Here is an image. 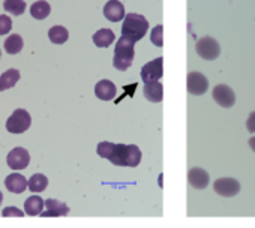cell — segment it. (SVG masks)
<instances>
[{
	"instance_id": "1",
	"label": "cell",
	"mask_w": 255,
	"mask_h": 228,
	"mask_svg": "<svg viewBox=\"0 0 255 228\" xmlns=\"http://www.w3.org/2000/svg\"><path fill=\"white\" fill-rule=\"evenodd\" d=\"M108 161L117 167H137L141 162V152L134 144H114Z\"/></svg>"
},
{
	"instance_id": "2",
	"label": "cell",
	"mask_w": 255,
	"mask_h": 228,
	"mask_svg": "<svg viewBox=\"0 0 255 228\" xmlns=\"http://www.w3.org/2000/svg\"><path fill=\"white\" fill-rule=\"evenodd\" d=\"M147 30H149V21L146 20V17L140 14L125 15L123 24H122V36L137 42L146 36Z\"/></svg>"
},
{
	"instance_id": "3",
	"label": "cell",
	"mask_w": 255,
	"mask_h": 228,
	"mask_svg": "<svg viewBox=\"0 0 255 228\" xmlns=\"http://www.w3.org/2000/svg\"><path fill=\"white\" fill-rule=\"evenodd\" d=\"M135 42L128 39L125 36H122L114 48V59H113V65L116 69L119 71H126L128 68H131L134 57H135V50H134Z\"/></svg>"
},
{
	"instance_id": "4",
	"label": "cell",
	"mask_w": 255,
	"mask_h": 228,
	"mask_svg": "<svg viewBox=\"0 0 255 228\" xmlns=\"http://www.w3.org/2000/svg\"><path fill=\"white\" fill-rule=\"evenodd\" d=\"M32 117L26 110H15L6 122V129L11 134H23L30 128Z\"/></svg>"
},
{
	"instance_id": "5",
	"label": "cell",
	"mask_w": 255,
	"mask_h": 228,
	"mask_svg": "<svg viewBox=\"0 0 255 228\" xmlns=\"http://www.w3.org/2000/svg\"><path fill=\"white\" fill-rule=\"evenodd\" d=\"M195 51L204 60H215L221 54V45L218 44L216 39H213L210 36H204L197 41Z\"/></svg>"
},
{
	"instance_id": "6",
	"label": "cell",
	"mask_w": 255,
	"mask_h": 228,
	"mask_svg": "<svg viewBox=\"0 0 255 228\" xmlns=\"http://www.w3.org/2000/svg\"><path fill=\"white\" fill-rule=\"evenodd\" d=\"M188 92L194 96H201L209 89V80L201 72H189L186 78Z\"/></svg>"
},
{
	"instance_id": "7",
	"label": "cell",
	"mask_w": 255,
	"mask_h": 228,
	"mask_svg": "<svg viewBox=\"0 0 255 228\" xmlns=\"http://www.w3.org/2000/svg\"><path fill=\"white\" fill-rule=\"evenodd\" d=\"M162 75H164V59L162 57H158V59L146 63L141 68V80L144 83L158 81L159 78H162Z\"/></svg>"
},
{
	"instance_id": "8",
	"label": "cell",
	"mask_w": 255,
	"mask_h": 228,
	"mask_svg": "<svg viewBox=\"0 0 255 228\" xmlns=\"http://www.w3.org/2000/svg\"><path fill=\"white\" fill-rule=\"evenodd\" d=\"M29 162H30V155L23 147L12 149L8 153V158H6V164L12 170H24V168H27Z\"/></svg>"
},
{
	"instance_id": "9",
	"label": "cell",
	"mask_w": 255,
	"mask_h": 228,
	"mask_svg": "<svg viewBox=\"0 0 255 228\" xmlns=\"http://www.w3.org/2000/svg\"><path fill=\"white\" fill-rule=\"evenodd\" d=\"M213 99L222 108H231L236 104V95L227 84H219L213 89Z\"/></svg>"
},
{
	"instance_id": "10",
	"label": "cell",
	"mask_w": 255,
	"mask_h": 228,
	"mask_svg": "<svg viewBox=\"0 0 255 228\" xmlns=\"http://www.w3.org/2000/svg\"><path fill=\"white\" fill-rule=\"evenodd\" d=\"M213 189L221 197H234L240 192V183L236 179L224 177V179H218L213 183Z\"/></svg>"
},
{
	"instance_id": "11",
	"label": "cell",
	"mask_w": 255,
	"mask_h": 228,
	"mask_svg": "<svg viewBox=\"0 0 255 228\" xmlns=\"http://www.w3.org/2000/svg\"><path fill=\"white\" fill-rule=\"evenodd\" d=\"M69 213V207L54 198H48L45 200V212L42 210V213L39 216L42 218H59V216H66Z\"/></svg>"
},
{
	"instance_id": "12",
	"label": "cell",
	"mask_w": 255,
	"mask_h": 228,
	"mask_svg": "<svg viewBox=\"0 0 255 228\" xmlns=\"http://www.w3.org/2000/svg\"><path fill=\"white\" fill-rule=\"evenodd\" d=\"M104 15L108 21H113V23L122 21L126 15L123 3L119 2V0H110V2H107V5L104 6Z\"/></svg>"
},
{
	"instance_id": "13",
	"label": "cell",
	"mask_w": 255,
	"mask_h": 228,
	"mask_svg": "<svg viewBox=\"0 0 255 228\" xmlns=\"http://www.w3.org/2000/svg\"><path fill=\"white\" fill-rule=\"evenodd\" d=\"M209 180H210V176L203 168L197 167V168H191L188 171V182H189V185L194 189H204V188H207Z\"/></svg>"
},
{
	"instance_id": "14",
	"label": "cell",
	"mask_w": 255,
	"mask_h": 228,
	"mask_svg": "<svg viewBox=\"0 0 255 228\" xmlns=\"http://www.w3.org/2000/svg\"><path fill=\"white\" fill-rule=\"evenodd\" d=\"M5 186L12 194H23L26 189H29V180H26V177L20 173H12L6 177Z\"/></svg>"
},
{
	"instance_id": "15",
	"label": "cell",
	"mask_w": 255,
	"mask_h": 228,
	"mask_svg": "<svg viewBox=\"0 0 255 228\" xmlns=\"http://www.w3.org/2000/svg\"><path fill=\"white\" fill-rule=\"evenodd\" d=\"M95 95L101 101H113L117 95V87L110 80H101L95 86Z\"/></svg>"
},
{
	"instance_id": "16",
	"label": "cell",
	"mask_w": 255,
	"mask_h": 228,
	"mask_svg": "<svg viewBox=\"0 0 255 228\" xmlns=\"http://www.w3.org/2000/svg\"><path fill=\"white\" fill-rule=\"evenodd\" d=\"M144 98L150 102H161L164 99V86L159 81H149L144 86Z\"/></svg>"
},
{
	"instance_id": "17",
	"label": "cell",
	"mask_w": 255,
	"mask_h": 228,
	"mask_svg": "<svg viewBox=\"0 0 255 228\" xmlns=\"http://www.w3.org/2000/svg\"><path fill=\"white\" fill-rule=\"evenodd\" d=\"M44 209H45V201L38 195H32L24 201V212L29 216H38L42 213Z\"/></svg>"
},
{
	"instance_id": "18",
	"label": "cell",
	"mask_w": 255,
	"mask_h": 228,
	"mask_svg": "<svg viewBox=\"0 0 255 228\" xmlns=\"http://www.w3.org/2000/svg\"><path fill=\"white\" fill-rule=\"evenodd\" d=\"M114 39H116V35L110 29H101V30H98L93 35V44L98 48H107V47H110L114 42Z\"/></svg>"
},
{
	"instance_id": "19",
	"label": "cell",
	"mask_w": 255,
	"mask_h": 228,
	"mask_svg": "<svg viewBox=\"0 0 255 228\" xmlns=\"http://www.w3.org/2000/svg\"><path fill=\"white\" fill-rule=\"evenodd\" d=\"M20 80V71L18 69H8L0 75V92L8 90L14 87Z\"/></svg>"
},
{
	"instance_id": "20",
	"label": "cell",
	"mask_w": 255,
	"mask_h": 228,
	"mask_svg": "<svg viewBox=\"0 0 255 228\" xmlns=\"http://www.w3.org/2000/svg\"><path fill=\"white\" fill-rule=\"evenodd\" d=\"M51 12V6L45 0H38L30 8V14L35 20H45Z\"/></svg>"
},
{
	"instance_id": "21",
	"label": "cell",
	"mask_w": 255,
	"mask_h": 228,
	"mask_svg": "<svg viewBox=\"0 0 255 228\" xmlns=\"http://www.w3.org/2000/svg\"><path fill=\"white\" fill-rule=\"evenodd\" d=\"M48 38L53 44L62 45L68 41L69 38V32L63 27V26H54L48 30Z\"/></svg>"
},
{
	"instance_id": "22",
	"label": "cell",
	"mask_w": 255,
	"mask_h": 228,
	"mask_svg": "<svg viewBox=\"0 0 255 228\" xmlns=\"http://www.w3.org/2000/svg\"><path fill=\"white\" fill-rule=\"evenodd\" d=\"M23 38L20 36V35H11L6 41H5V44H3V47H5V51L8 53V54H18L21 50H23Z\"/></svg>"
},
{
	"instance_id": "23",
	"label": "cell",
	"mask_w": 255,
	"mask_h": 228,
	"mask_svg": "<svg viewBox=\"0 0 255 228\" xmlns=\"http://www.w3.org/2000/svg\"><path fill=\"white\" fill-rule=\"evenodd\" d=\"M3 9L9 12L11 15H23L26 11V2L24 0H5Z\"/></svg>"
},
{
	"instance_id": "24",
	"label": "cell",
	"mask_w": 255,
	"mask_h": 228,
	"mask_svg": "<svg viewBox=\"0 0 255 228\" xmlns=\"http://www.w3.org/2000/svg\"><path fill=\"white\" fill-rule=\"evenodd\" d=\"M47 186H48V179H47V176H44V174H33L30 179H29V189L32 191V192H42V191H45L47 189Z\"/></svg>"
},
{
	"instance_id": "25",
	"label": "cell",
	"mask_w": 255,
	"mask_h": 228,
	"mask_svg": "<svg viewBox=\"0 0 255 228\" xmlns=\"http://www.w3.org/2000/svg\"><path fill=\"white\" fill-rule=\"evenodd\" d=\"M164 27L159 24V26H156L153 30H152V33H150V41H152V44L153 45H156V47H162L164 45Z\"/></svg>"
},
{
	"instance_id": "26",
	"label": "cell",
	"mask_w": 255,
	"mask_h": 228,
	"mask_svg": "<svg viewBox=\"0 0 255 228\" xmlns=\"http://www.w3.org/2000/svg\"><path fill=\"white\" fill-rule=\"evenodd\" d=\"M113 149H114V143L102 141V143H99V144H98L96 152H98V155H99L101 158L108 159V158H110V155H111V152H113Z\"/></svg>"
},
{
	"instance_id": "27",
	"label": "cell",
	"mask_w": 255,
	"mask_h": 228,
	"mask_svg": "<svg viewBox=\"0 0 255 228\" xmlns=\"http://www.w3.org/2000/svg\"><path fill=\"white\" fill-rule=\"evenodd\" d=\"M12 29V20L8 15H0V35H6Z\"/></svg>"
},
{
	"instance_id": "28",
	"label": "cell",
	"mask_w": 255,
	"mask_h": 228,
	"mask_svg": "<svg viewBox=\"0 0 255 228\" xmlns=\"http://www.w3.org/2000/svg\"><path fill=\"white\" fill-rule=\"evenodd\" d=\"M2 216H3V218H9V216L23 218V216H24V212H21L18 207H14V206H11V207H5V209H3V212H2Z\"/></svg>"
},
{
	"instance_id": "29",
	"label": "cell",
	"mask_w": 255,
	"mask_h": 228,
	"mask_svg": "<svg viewBox=\"0 0 255 228\" xmlns=\"http://www.w3.org/2000/svg\"><path fill=\"white\" fill-rule=\"evenodd\" d=\"M246 129H248L251 134L255 132V111H252V113L249 114V117H248V120H246Z\"/></svg>"
},
{
	"instance_id": "30",
	"label": "cell",
	"mask_w": 255,
	"mask_h": 228,
	"mask_svg": "<svg viewBox=\"0 0 255 228\" xmlns=\"http://www.w3.org/2000/svg\"><path fill=\"white\" fill-rule=\"evenodd\" d=\"M249 147L255 152V137H252V138L249 140Z\"/></svg>"
},
{
	"instance_id": "31",
	"label": "cell",
	"mask_w": 255,
	"mask_h": 228,
	"mask_svg": "<svg viewBox=\"0 0 255 228\" xmlns=\"http://www.w3.org/2000/svg\"><path fill=\"white\" fill-rule=\"evenodd\" d=\"M2 201H3V194L0 192V204H2Z\"/></svg>"
},
{
	"instance_id": "32",
	"label": "cell",
	"mask_w": 255,
	"mask_h": 228,
	"mask_svg": "<svg viewBox=\"0 0 255 228\" xmlns=\"http://www.w3.org/2000/svg\"><path fill=\"white\" fill-rule=\"evenodd\" d=\"M0 57H2V51H0Z\"/></svg>"
}]
</instances>
